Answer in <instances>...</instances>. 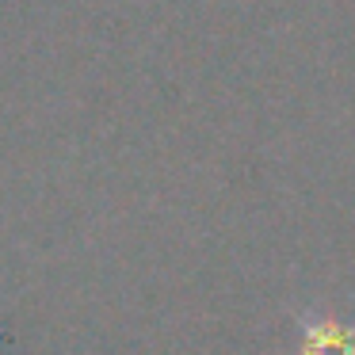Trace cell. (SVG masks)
Returning a JSON list of instances; mask_svg holds the SVG:
<instances>
[{
  "label": "cell",
  "mask_w": 355,
  "mask_h": 355,
  "mask_svg": "<svg viewBox=\"0 0 355 355\" xmlns=\"http://www.w3.org/2000/svg\"><path fill=\"white\" fill-rule=\"evenodd\" d=\"M302 355H355V336L352 329L336 321H306V344Z\"/></svg>",
  "instance_id": "obj_1"
}]
</instances>
